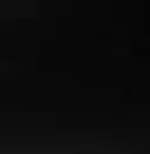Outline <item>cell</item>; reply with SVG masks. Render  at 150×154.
Instances as JSON below:
<instances>
[]
</instances>
